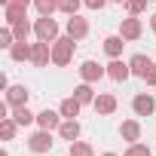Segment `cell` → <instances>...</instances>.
<instances>
[{
    "label": "cell",
    "instance_id": "obj_26",
    "mask_svg": "<svg viewBox=\"0 0 156 156\" xmlns=\"http://www.w3.org/2000/svg\"><path fill=\"white\" fill-rule=\"evenodd\" d=\"M70 156H95V150H92V144H86V141H73V144H70Z\"/></svg>",
    "mask_w": 156,
    "mask_h": 156
},
{
    "label": "cell",
    "instance_id": "obj_4",
    "mask_svg": "<svg viewBox=\"0 0 156 156\" xmlns=\"http://www.w3.org/2000/svg\"><path fill=\"white\" fill-rule=\"evenodd\" d=\"M119 34H122V40H126V43H132V40H141V34H144V25H141V19H138V16H129V19H122V22H119Z\"/></svg>",
    "mask_w": 156,
    "mask_h": 156
},
{
    "label": "cell",
    "instance_id": "obj_7",
    "mask_svg": "<svg viewBox=\"0 0 156 156\" xmlns=\"http://www.w3.org/2000/svg\"><path fill=\"white\" fill-rule=\"evenodd\" d=\"M101 76H107V67H101L98 61L89 58V61L80 64V80H83V83H98Z\"/></svg>",
    "mask_w": 156,
    "mask_h": 156
},
{
    "label": "cell",
    "instance_id": "obj_10",
    "mask_svg": "<svg viewBox=\"0 0 156 156\" xmlns=\"http://www.w3.org/2000/svg\"><path fill=\"white\" fill-rule=\"evenodd\" d=\"M92 107H95L98 116H113V113H116V95H110V92H98Z\"/></svg>",
    "mask_w": 156,
    "mask_h": 156
},
{
    "label": "cell",
    "instance_id": "obj_35",
    "mask_svg": "<svg viewBox=\"0 0 156 156\" xmlns=\"http://www.w3.org/2000/svg\"><path fill=\"white\" fill-rule=\"evenodd\" d=\"M0 156H9V150H6V147H3V150H0Z\"/></svg>",
    "mask_w": 156,
    "mask_h": 156
},
{
    "label": "cell",
    "instance_id": "obj_21",
    "mask_svg": "<svg viewBox=\"0 0 156 156\" xmlns=\"http://www.w3.org/2000/svg\"><path fill=\"white\" fill-rule=\"evenodd\" d=\"M25 12H28L25 6H12V3H6V6H3V19H6V25H9V28H12L16 22H22V19H25Z\"/></svg>",
    "mask_w": 156,
    "mask_h": 156
},
{
    "label": "cell",
    "instance_id": "obj_36",
    "mask_svg": "<svg viewBox=\"0 0 156 156\" xmlns=\"http://www.w3.org/2000/svg\"><path fill=\"white\" fill-rule=\"evenodd\" d=\"M101 156H116V153H101Z\"/></svg>",
    "mask_w": 156,
    "mask_h": 156
},
{
    "label": "cell",
    "instance_id": "obj_9",
    "mask_svg": "<svg viewBox=\"0 0 156 156\" xmlns=\"http://www.w3.org/2000/svg\"><path fill=\"white\" fill-rule=\"evenodd\" d=\"M49 61H52V43L37 40L34 43V52H31V64L34 67H49Z\"/></svg>",
    "mask_w": 156,
    "mask_h": 156
},
{
    "label": "cell",
    "instance_id": "obj_23",
    "mask_svg": "<svg viewBox=\"0 0 156 156\" xmlns=\"http://www.w3.org/2000/svg\"><path fill=\"white\" fill-rule=\"evenodd\" d=\"M12 34H16V40H28V37L34 34V25H31L28 19H22V22L12 25Z\"/></svg>",
    "mask_w": 156,
    "mask_h": 156
},
{
    "label": "cell",
    "instance_id": "obj_30",
    "mask_svg": "<svg viewBox=\"0 0 156 156\" xmlns=\"http://www.w3.org/2000/svg\"><path fill=\"white\" fill-rule=\"evenodd\" d=\"M110 3V0H83V6H89V9H104Z\"/></svg>",
    "mask_w": 156,
    "mask_h": 156
},
{
    "label": "cell",
    "instance_id": "obj_24",
    "mask_svg": "<svg viewBox=\"0 0 156 156\" xmlns=\"http://www.w3.org/2000/svg\"><path fill=\"white\" fill-rule=\"evenodd\" d=\"M80 6H83V0H58V12H64V16H76Z\"/></svg>",
    "mask_w": 156,
    "mask_h": 156
},
{
    "label": "cell",
    "instance_id": "obj_14",
    "mask_svg": "<svg viewBox=\"0 0 156 156\" xmlns=\"http://www.w3.org/2000/svg\"><path fill=\"white\" fill-rule=\"evenodd\" d=\"M31 52H34V43H28V40H16L12 49H9V58H12V61H31Z\"/></svg>",
    "mask_w": 156,
    "mask_h": 156
},
{
    "label": "cell",
    "instance_id": "obj_20",
    "mask_svg": "<svg viewBox=\"0 0 156 156\" xmlns=\"http://www.w3.org/2000/svg\"><path fill=\"white\" fill-rule=\"evenodd\" d=\"M73 95H76L80 104H95V89H92V83H80V86L73 89Z\"/></svg>",
    "mask_w": 156,
    "mask_h": 156
},
{
    "label": "cell",
    "instance_id": "obj_32",
    "mask_svg": "<svg viewBox=\"0 0 156 156\" xmlns=\"http://www.w3.org/2000/svg\"><path fill=\"white\" fill-rule=\"evenodd\" d=\"M6 3H12V6H25V9H28L34 0H6ZM6 3H3V6H6Z\"/></svg>",
    "mask_w": 156,
    "mask_h": 156
},
{
    "label": "cell",
    "instance_id": "obj_16",
    "mask_svg": "<svg viewBox=\"0 0 156 156\" xmlns=\"http://www.w3.org/2000/svg\"><path fill=\"white\" fill-rule=\"evenodd\" d=\"M58 135H61V141H67V144L80 141V122H76V119H64V122L58 126Z\"/></svg>",
    "mask_w": 156,
    "mask_h": 156
},
{
    "label": "cell",
    "instance_id": "obj_18",
    "mask_svg": "<svg viewBox=\"0 0 156 156\" xmlns=\"http://www.w3.org/2000/svg\"><path fill=\"white\" fill-rule=\"evenodd\" d=\"M122 46H126L122 34H110V37H104V52H107L110 58H119V55H122Z\"/></svg>",
    "mask_w": 156,
    "mask_h": 156
},
{
    "label": "cell",
    "instance_id": "obj_5",
    "mask_svg": "<svg viewBox=\"0 0 156 156\" xmlns=\"http://www.w3.org/2000/svg\"><path fill=\"white\" fill-rule=\"evenodd\" d=\"M153 58L150 55H144V52H138V55H132L129 58V67H132V76H141V80H147V73L153 70Z\"/></svg>",
    "mask_w": 156,
    "mask_h": 156
},
{
    "label": "cell",
    "instance_id": "obj_25",
    "mask_svg": "<svg viewBox=\"0 0 156 156\" xmlns=\"http://www.w3.org/2000/svg\"><path fill=\"white\" fill-rule=\"evenodd\" d=\"M34 9H37L40 16H52V12L58 9V0H34Z\"/></svg>",
    "mask_w": 156,
    "mask_h": 156
},
{
    "label": "cell",
    "instance_id": "obj_8",
    "mask_svg": "<svg viewBox=\"0 0 156 156\" xmlns=\"http://www.w3.org/2000/svg\"><path fill=\"white\" fill-rule=\"evenodd\" d=\"M67 37H73L76 43H80V40H86L89 37V22L80 16V12H76V16H70L67 19Z\"/></svg>",
    "mask_w": 156,
    "mask_h": 156
},
{
    "label": "cell",
    "instance_id": "obj_29",
    "mask_svg": "<svg viewBox=\"0 0 156 156\" xmlns=\"http://www.w3.org/2000/svg\"><path fill=\"white\" fill-rule=\"evenodd\" d=\"M126 9H129V16H141L147 9V0H126Z\"/></svg>",
    "mask_w": 156,
    "mask_h": 156
},
{
    "label": "cell",
    "instance_id": "obj_19",
    "mask_svg": "<svg viewBox=\"0 0 156 156\" xmlns=\"http://www.w3.org/2000/svg\"><path fill=\"white\" fill-rule=\"evenodd\" d=\"M12 119H16L19 126H31V122H37V113H34L28 104H22V107H12Z\"/></svg>",
    "mask_w": 156,
    "mask_h": 156
},
{
    "label": "cell",
    "instance_id": "obj_15",
    "mask_svg": "<svg viewBox=\"0 0 156 156\" xmlns=\"http://www.w3.org/2000/svg\"><path fill=\"white\" fill-rule=\"evenodd\" d=\"M119 138L129 141V144L141 141V122H138V119H126V122L119 126Z\"/></svg>",
    "mask_w": 156,
    "mask_h": 156
},
{
    "label": "cell",
    "instance_id": "obj_2",
    "mask_svg": "<svg viewBox=\"0 0 156 156\" xmlns=\"http://www.w3.org/2000/svg\"><path fill=\"white\" fill-rule=\"evenodd\" d=\"M34 37L43 40V43H55V40H58V22H55L52 16H40V19L34 22Z\"/></svg>",
    "mask_w": 156,
    "mask_h": 156
},
{
    "label": "cell",
    "instance_id": "obj_22",
    "mask_svg": "<svg viewBox=\"0 0 156 156\" xmlns=\"http://www.w3.org/2000/svg\"><path fill=\"white\" fill-rule=\"evenodd\" d=\"M16 132H19V122H16L12 116H3V119H0V138H3V141H12Z\"/></svg>",
    "mask_w": 156,
    "mask_h": 156
},
{
    "label": "cell",
    "instance_id": "obj_6",
    "mask_svg": "<svg viewBox=\"0 0 156 156\" xmlns=\"http://www.w3.org/2000/svg\"><path fill=\"white\" fill-rule=\"evenodd\" d=\"M132 110H135V116H150V113L156 110V98H153L150 92H138V95L132 98Z\"/></svg>",
    "mask_w": 156,
    "mask_h": 156
},
{
    "label": "cell",
    "instance_id": "obj_17",
    "mask_svg": "<svg viewBox=\"0 0 156 156\" xmlns=\"http://www.w3.org/2000/svg\"><path fill=\"white\" fill-rule=\"evenodd\" d=\"M58 110H61L64 119H76V116H80V110H83V104L76 101V95H70V98H64V101L58 104Z\"/></svg>",
    "mask_w": 156,
    "mask_h": 156
},
{
    "label": "cell",
    "instance_id": "obj_37",
    "mask_svg": "<svg viewBox=\"0 0 156 156\" xmlns=\"http://www.w3.org/2000/svg\"><path fill=\"white\" fill-rule=\"evenodd\" d=\"M67 156H70V153H67Z\"/></svg>",
    "mask_w": 156,
    "mask_h": 156
},
{
    "label": "cell",
    "instance_id": "obj_34",
    "mask_svg": "<svg viewBox=\"0 0 156 156\" xmlns=\"http://www.w3.org/2000/svg\"><path fill=\"white\" fill-rule=\"evenodd\" d=\"M110 3H119V6H126V0H110Z\"/></svg>",
    "mask_w": 156,
    "mask_h": 156
},
{
    "label": "cell",
    "instance_id": "obj_13",
    "mask_svg": "<svg viewBox=\"0 0 156 156\" xmlns=\"http://www.w3.org/2000/svg\"><path fill=\"white\" fill-rule=\"evenodd\" d=\"M28 98H31L28 86H9L6 89V104L9 107H22V104H28Z\"/></svg>",
    "mask_w": 156,
    "mask_h": 156
},
{
    "label": "cell",
    "instance_id": "obj_3",
    "mask_svg": "<svg viewBox=\"0 0 156 156\" xmlns=\"http://www.w3.org/2000/svg\"><path fill=\"white\" fill-rule=\"evenodd\" d=\"M52 144H55V141H52V132H49V129H37V132L28 138V150H31V153H37V156L49 153V150H52Z\"/></svg>",
    "mask_w": 156,
    "mask_h": 156
},
{
    "label": "cell",
    "instance_id": "obj_31",
    "mask_svg": "<svg viewBox=\"0 0 156 156\" xmlns=\"http://www.w3.org/2000/svg\"><path fill=\"white\" fill-rule=\"evenodd\" d=\"M144 83H147V86H150V89H156V64H153V70H150V73H147V80H144Z\"/></svg>",
    "mask_w": 156,
    "mask_h": 156
},
{
    "label": "cell",
    "instance_id": "obj_12",
    "mask_svg": "<svg viewBox=\"0 0 156 156\" xmlns=\"http://www.w3.org/2000/svg\"><path fill=\"white\" fill-rule=\"evenodd\" d=\"M64 122V116H61V110H40L37 113V126L40 129H49V132H58V126Z\"/></svg>",
    "mask_w": 156,
    "mask_h": 156
},
{
    "label": "cell",
    "instance_id": "obj_33",
    "mask_svg": "<svg viewBox=\"0 0 156 156\" xmlns=\"http://www.w3.org/2000/svg\"><path fill=\"white\" fill-rule=\"evenodd\" d=\"M150 31H153V34H156V12H153V16H150Z\"/></svg>",
    "mask_w": 156,
    "mask_h": 156
},
{
    "label": "cell",
    "instance_id": "obj_1",
    "mask_svg": "<svg viewBox=\"0 0 156 156\" xmlns=\"http://www.w3.org/2000/svg\"><path fill=\"white\" fill-rule=\"evenodd\" d=\"M73 49H76V40L73 37H58L52 43V64L55 67H67L73 61Z\"/></svg>",
    "mask_w": 156,
    "mask_h": 156
},
{
    "label": "cell",
    "instance_id": "obj_27",
    "mask_svg": "<svg viewBox=\"0 0 156 156\" xmlns=\"http://www.w3.org/2000/svg\"><path fill=\"white\" fill-rule=\"evenodd\" d=\"M122 156H153V153H150V147H147V144L135 141V144H129V150H126Z\"/></svg>",
    "mask_w": 156,
    "mask_h": 156
},
{
    "label": "cell",
    "instance_id": "obj_28",
    "mask_svg": "<svg viewBox=\"0 0 156 156\" xmlns=\"http://www.w3.org/2000/svg\"><path fill=\"white\" fill-rule=\"evenodd\" d=\"M12 43H16V34H12V28L6 25L3 31H0V49H6V52H9V49H12Z\"/></svg>",
    "mask_w": 156,
    "mask_h": 156
},
{
    "label": "cell",
    "instance_id": "obj_11",
    "mask_svg": "<svg viewBox=\"0 0 156 156\" xmlns=\"http://www.w3.org/2000/svg\"><path fill=\"white\" fill-rule=\"evenodd\" d=\"M107 76H110L113 83H126L129 76H132L129 61H122V58H110V64H107Z\"/></svg>",
    "mask_w": 156,
    "mask_h": 156
}]
</instances>
